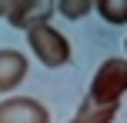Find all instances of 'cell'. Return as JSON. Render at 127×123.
I'll return each mask as SVG.
<instances>
[{
	"mask_svg": "<svg viewBox=\"0 0 127 123\" xmlns=\"http://www.w3.org/2000/svg\"><path fill=\"white\" fill-rule=\"evenodd\" d=\"M127 93V60L124 57H110L97 67L94 83H90V103L104 106V103H121V97Z\"/></svg>",
	"mask_w": 127,
	"mask_h": 123,
	"instance_id": "6da1fadb",
	"label": "cell"
},
{
	"mask_svg": "<svg viewBox=\"0 0 127 123\" xmlns=\"http://www.w3.org/2000/svg\"><path fill=\"white\" fill-rule=\"evenodd\" d=\"M27 47H30L33 57L44 67H50V70H57V67H64L70 60V40L64 37L60 30L47 27V23H37V27L27 30Z\"/></svg>",
	"mask_w": 127,
	"mask_h": 123,
	"instance_id": "7a4b0ae2",
	"label": "cell"
},
{
	"mask_svg": "<svg viewBox=\"0 0 127 123\" xmlns=\"http://www.w3.org/2000/svg\"><path fill=\"white\" fill-rule=\"evenodd\" d=\"M0 123H50V113L33 97H7L0 100Z\"/></svg>",
	"mask_w": 127,
	"mask_h": 123,
	"instance_id": "3957f363",
	"label": "cell"
},
{
	"mask_svg": "<svg viewBox=\"0 0 127 123\" xmlns=\"http://www.w3.org/2000/svg\"><path fill=\"white\" fill-rule=\"evenodd\" d=\"M54 10H57V0H13L7 23L17 27V30H30L37 23H47Z\"/></svg>",
	"mask_w": 127,
	"mask_h": 123,
	"instance_id": "277c9868",
	"label": "cell"
},
{
	"mask_svg": "<svg viewBox=\"0 0 127 123\" xmlns=\"http://www.w3.org/2000/svg\"><path fill=\"white\" fill-rule=\"evenodd\" d=\"M27 80V57L13 47H3L0 50V93L17 90Z\"/></svg>",
	"mask_w": 127,
	"mask_h": 123,
	"instance_id": "5b68a950",
	"label": "cell"
},
{
	"mask_svg": "<svg viewBox=\"0 0 127 123\" xmlns=\"http://www.w3.org/2000/svg\"><path fill=\"white\" fill-rule=\"evenodd\" d=\"M117 110H121V103H104V106H97V103H84L80 113H77L70 123H114Z\"/></svg>",
	"mask_w": 127,
	"mask_h": 123,
	"instance_id": "8992f818",
	"label": "cell"
},
{
	"mask_svg": "<svg viewBox=\"0 0 127 123\" xmlns=\"http://www.w3.org/2000/svg\"><path fill=\"white\" fill-rule=\"evenodd\" d=\"M94 7L100 10V17L107 23H114V27L127 23V0H94Z\"/></svg>",
	"mask_w": 127,
	"mask_h": 123,
	"instance_id": "52a82bcc",
	"label": "cell"
},
{
	"mask_svg": "<svg viewBox=\"0 0 127 123\" xmlns=\"http://www.w3.org/2000/svg\"><path fill=\"white\" fill-rule=\"evenodd\" d=\"M57 10L67 20H80V17H87L94 10V0H57Z\"/></svg>",
	"mask_w": 127,
	"mask_h": 123,
	"instance_id": "ba28073f",
	"label": "cell"
},
{
	"mask_svg": "<svg viewBox=\"0 0 127 123\" xmlns=\"http://www.w3.org/2000/svg\"><path fill=\"white\" fill-rule=\"evenodd\" d=\"M10 7H13V0H0V17H7V13H10Z\"/></svg>",
	"mask_w": 127,
	"mask_h": 123,
	"instance_id": "9c48e42d",
	"label": "cell"
},
{
	"mask_svg": "<svg viewBox=\"0 0 127 123\" xmlns=\"http://www.w3.org/2000/svg\"><path fill=\"white\" fill-rule=\"evenodd\" d=\"M124 47H127V43H124Z\"/></svg>",
	"mask_w": 127,
	"mask_h": 123,
	"instance_id": "30bf717a",
	"label": "cell"
}]
</instances>
